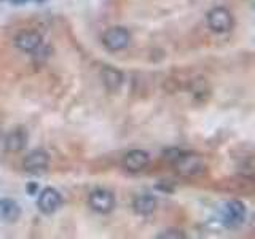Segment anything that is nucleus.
Returning <instances> with one entry per match:
<instances>
[{
  "label": "nucleus",
  "mask_w": 255,
  "mask_h": 239,
  "mask_svg": "<svg viewBox=\"0 0 255 239\" xmlns=\"http://www.w3.org/2000/svg\"><path fill=\"white\" fill-rule=\"evenodd\" d=\"M215 188L231 195H254L255 193V179L249 174H236L225 177L215 183Z\"/></svg>",
  "instance_id": "nucleus-1"
},
{
  "label": "nucleus",
  "mask_w": 255,
  "mask_h": 239,
  "mask_svg": "<svg viewBox=\"0 0 255 239\" xmlns=\"http://www.w3.org/2000/svg\"><path fill=\"white\" fill-rule=\"evenodd\" d=\"M175 169L183 177H195L203 174L206 169L204 159L195 153H180V156L174 161Z\"/></svg>",
  "instance_id": "nucleus-2"
},
{
  "label": "nucleus",
  "mask_w": 255,
  "mask_h": 239,
  "mask_svg": "<svg viewBox=\"0 0 255 239\" xmlns=\"http://www.w3.org/2000/svg\"><path fill=\"white\" fill-rule=\"evenodd\" d=\"M207 26L217 34H223L233 27V16L227 8L215 6L207 13Z\"/></svg>",
  "instance_id": "nucleus-3"
},
{
  "label": "nucleus",
  "mask_w": 255,
  "mask_h": 239,
  "mask_svg": "<svg viewBox=\"0 0 255 239\" xmlns=\"http://www.w3.org/2000/svg\"><path fill=\"white\" fill-rule=\"evenodd\" d=\"M104 46L110 51H122L129 45V32L125 27H110L106 30V34L102 37Z\"/></svg>",
  "instance_id": "nucleus-4"
},
{
  "label": "nucleus",
  "mask_w": 255,
  "mask_h": 239,
  "mask_svg": "<svg viewBox=\"0 0 255 239\" xmlns=\"http://www.w3.org/2000/svg\"><path fill=\"white\" fill-rule=\"evenodd\" d=\"M222 217L227 227H239L246 219V206L239 199H230L223 206Z\"/></svg>",
  "instance_id": "nucleus-5"
},
{
  "label": "nucleus",
  "mask_w": 255,
  "mask_h": 239,
  "mask_svg": "<svg viewBox=\"0 0 255 239\" xmlns=\"http://www.w3.org/2000/svg\"><path fill=\"white\" fill-rule=\"evenodd\" d=\"M90 206L99 214H109L115 207V196L109 190L98 188L90 195Z\"/></svg>",
  "instance_id": "nucleus-6"
},
{
  "label": "nucleus",
  "mask_w": 255,
  "mask_h": 239,
  "mask_svg": "<svg viewBox=\"0 0 255 239\" xmlns=\"http://www.w3.org/2000/svg\"><path fill=\"white\" fill-rule=\"evenodd\" d=\"M62 204V196L59 195L58 190L51 187H46L42 190V193L38 196V209L43 214H54Z\"/></svg>",
  "instance_id": "nucleus-7"
},
{
  "label": "nucleus",
  "mask_w": 255,
  "mask_h": 239,
  "mask_svg": "<svg viewBox=\"0 0 255 239\" xmlns=\"http://www.w3.org/2000/svg\"><path fill=\"white\" fill-rule=\"evenodd\" d=\"M22 166L27 172H42L50 166V155H48V151L42 148L32 150L30 153L24 158Z\"/></svg>",
  "instance_id": "nucleus-8"
},
{
  "label": "nucleus",
  "mask_w": 255,
  "mask_h": 239,
  "mask_svg": "<svg viewBox=\"0 0 255 239\" xmlns=\"http://www.w3.org/2000/svg\"><path fill=\"white\" fill-rule=\"evenodd\" d=\"M16 48H19L21 51L32 53L42 45V35L37 30H22L21 34L16 35L14 38Z\"/></svg>",
  "instance_id": "nucleus-9"
},
{
  "label": "nucleus",
  "mask_w": 255,
  "mask_h": 239,
  "mask_svg": "<svg viewBox=\"0 0 255 239\" xmlns=\"http://www.w3.org/2000/svg\"><path fill=\"white\" fill-rule=\"evenodd\" d=\"M148 153L143 150H131L128 151L125 159H123V164L128 171L131 172H137V171H142L143 167H145L148 164Z\"/></svg>",
  "instance_id": "nucleus-10"
},
{
  "label": "nucleus",
  "mask_w": 255,
  "mask_h": 239,
  "mask_svg": "<svg viewBox=\"0 0 255 239\" xmlns=\"http://www.w3.org/2000/svg\"><path fill=\"white\" fill-rule=\"evenodd\" d=\"M27 143V132L24 127H16V129H13L10 134L6 135L5 139V148L8 151H13V153H16V151H21L24 147H26Z\"/></svg>",
  "instance_id": "nucleus-11"
},
{
  "label": "nucleus",
  "mask_w": 255,
  "mask_h": 239,
  "mask_svg": "<svg viewBox=\"0 0 255 239\" xmlns=\"http://www.w3.org/2000/svg\"><path fill=\"white\" fill-rule=\"evenodd\" d=\"M101 78L104 86L107 88L109 91H117L120 86L123 85V74L120 70H117L115 67H104L101 72Z\"/></svg>",
  "instance_id": "nucleus-12"
},
{
  "label": "nucleus",
  "mask_w": 255,
  "mask_h": 239,
  "mask_svg": "<svg viewBox=\"0 0 255 239\" xmlns=\"http://www.w3.org/2000/svg\"><path fill=\"white\" fill-rule=\"evenodd\" d=\"M21 217V207L13 199L6 198L0 201V219L6 222H16Z\"/></svg>",
  "instance_id": "nucleus-13"
},
{
  "label": "nucleus",
  "mask_w": 255,
  "mask_h": 239,
  "mask_svg": "<svg viewBox=\"0 0 255 239\" xmlns=\"http://www.w3.org/2000/svg\"><path fill=\"white\" fill-rule=\"evenodd\" d=\"M132 207L139 215H148V214H151L155 211L156 199L151 195H142V196H137L134 199Z\"/></svg>",
  "instance_id": "nucleus-14"
},
{
  "label": "nucleus",
  "mask_w": 255,
  "mask_h": 239,
  "mask_svg": "<svg viewBox=\"0 0 255 239\" xmlns=\"http://www.w3.org/2000/svg\"><path fill=\"white\" fill-rule=\"evenodd\" d=\"M158 238L159 239H172V238L183 239V238H185V235H183L182 231H179V230H169V231H164V233H161Z\"/></svg>",
  "instance_id": "nucleus-15"
},
{
  "label": "nucleus",
  "mask_w": 255,
  "mask_h": 239,
  "mask_svg": "<svg viewBox=\"0 0 255 239\" xmlns=\"http://www.w3.org/2000/svg\"><path fill=\"white\" fill-rule=\"evenodd\" d=\"M180 156V151L177 148H174V150H169V151H166V159H169V161H175Z\"/></svg>",
  "instance_id": "nucleus-16"
},
{
  "label": "nucleus",
  "mask_w": 255,
  "mask_h": 239,
  "mask_svg": "<svg viewBox=\"0 0 255 239\" xmlns=\"http://www.w3.org/2000/svg\"><path fill=\"white\" fill-rule=\"evenodd\" d=\"M13 3H16V5H22V3H26L27 0H11Z\"/></svg>",
  "instance_id": "nucleus-17"
},
{
  "label": "nucleus",
  "mask_w": 255,
  "mask_h": 239,
  "mask_svg": "<svg viewBox=\"0 0 255 239\" xmlns=\"http://www.w3.org/2000/svg\"><path fill=\"white\" fill-rule=\"evenodd\" d=\"M34 2H37V3H45V2H48V0H34Z\"/></svg>",
  "instance_id": "nucleus-18"
}]
</instances>
